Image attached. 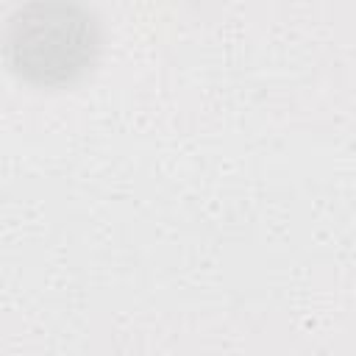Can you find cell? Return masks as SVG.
<instances>
[{
  "instance_id": "6da1fadb",
  "label": "cell",
  "mask_w": 356,
  "mask_h": 356,
  "mask_svg": "<svg viewBox=\"0 0 356 356\" xmlns=\"http://www.w3.org/2000/svg\"><path fill=\"white\" fill-rule=\"evenodd\" d=\"M8 47L19 72L67 78L81 70L92 47L89 17L67 3H33L11 25Z\"/></svg>"
}]
</instances>
